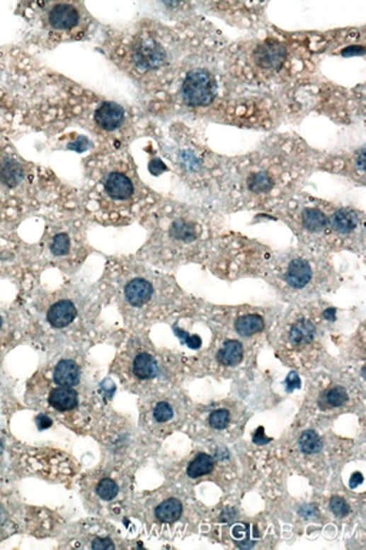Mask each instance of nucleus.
Listing matches in <instances>:
<instances>
[{
  "instance_id": "f257e3e1",
  "label": "nucleus",
  "mask_w": 366,
  "mask_h": 550,
  "mask_svg": "<svg viewBox=\"0 0 366 550\" xmlns=\"http://www.w3.org/2000/svg\"><path fill=\"white\" fill-rule=\"evenodd\" d=\"M311 150L294 138L272 140L231 164L219 185L238 205H261L287 195L312 168Z\"/></svg>"
},
{
  "instance_id": "f03ea898",
  "label": "nucleus",
  "mask_w": 366,
  "mask_h": 550,
  "mask_svg": "<svg viewBox=\"0 0 366 550\" xmlns=\"http://www.w3.org/2000/svg\"><path fill=\"white\" fill-rule=\"evenodd\" d=\"M144 188L126 159H110L98 172L91 191V198L98 201L99 208L126 210L146 195Z\"/></svg>"
},
{
  "instance_id": "7ed1b4c3",
  "label": "nucleus",
  "mask_w": 366,
  "mask_h": 550,
  "mask_svg": "<svg viewBox=\"0 0 366 550\" xmlns=\"http://www.w3.org/2000/svg\"><path fill=\"white\" fill-rule=\"evenodd\" d=\"M294 63L292 47L286 40L266 38L245 47L241 56V72L246 79L258 82H278L290 75Z\"/></svg>"
},
{
  "instance_id": "20e7f679",
  "label": "nucleus",
  "mask_w": 366,
  "mask_h": 550,
  "mask_svg": "<svg viewBox=\"0 0 366 550\" xmlns=\"http://www.w3.org/2000/svg\"><path fill=\"white\" fill-rule=\"evenodd\" d=\"M172 161L183 181L193 188L207 186L217 172L224 174L217 167V161L212 158L209 150L199 145L195 136H186L185 132L176 142Z\"/></svg>"
},
{
  "instance_id": "39448f33",
  "label": "nucleus",
  "mask_w": 366,
  "mask_h": 550,
  "mask_svg": "<svg viewBox=\"0 0 366 550\" xmlns=\"http://www.w3.org/2000/svg\"><path fill=\"white\" fill-rule=\"evenodd\" d=\"M219 96L217 75L206 66H193L183 72L179 81L178 98L186 108L203 109L216 102Z\"/></svg>"
},
{
  "instance_id": "423d86ee",
  "label": "nucleus",
  "mask_w": 366,
  "mask_h": 550,
  "mask_svg": "<svg viewBox=\"0 0 366 550\" xmlns=\"http://www.w3.org/2000/svg\"><path fill=\"white\" fill-rule=\"evenodd\" d=\"M164 35L143 33L137 36L129 49V60L139 74H154L165 69L175 55L176 47L169 49Z\"/></svg>"
},
{
  "instance_id": "0eeeda50",
  "label": "nucleus",
  "mask_w": 366,
  "mask_h": 550,
  "mask_svg": "<svg viewBox=\"0 0 366 550\" xmlns=\"http://www.w3.org/2000/svg\"><path fill=\"white\" fill-rule=\"evenodd\" d=\"M46 26L56 33H73L84 22L82 6L76 4H52L46 5Z\"/></svg>"
},
{
  "instance_id": "6e6552de",
  "label": "nucleus",
  "mask_w": 366,
  "mask_h": 550,
  "mask_svg": "<svg viewBox=\"0 0 366 550\" xmlns=\"http://www.w3.org/2000/svg\"><path fill=\"white\" fill-rule=\"evenodd\" d=\"M331 208L332 206L302 205L299 208V223L302 228L311 234H322L331 230Z\"/></svg>"
},
{
  "instance_id": "1a4fd4ad",
  "label": "nucleus",
  "mask_w": 366,
  "mask_h": 550,
  "mask_svg": "<svg viewBox=\"0 0 366 550\" xmlns=\"http://www.w3.org/2000/svg\"><path fill=\"white\" fill-rule=\"evenodd\" d=\"M93 119H95V123L101 129H103L106 132H112V130L119 129L125 123L126 112L118 103L103 102L96 108Z\"/></svg>"
},
{
  "instance_id": "9d476101",
  "label": "nucleus",
  "mask_w": 366,
  "mask_h": 550,
  "mask_svg": "<svg viewBox=\"0 0 366 550\" xmlns=\"http://www.w3.org/2000/svg\"><path fill=\"white\" fill-rule=\"evenodd\" d=\"M359 213L346 206H332L331 208V230L338 235H349L359 228Z\"/></svg>"
},
{
  "instance_id": "9b49d317",
  "label": "nucleus",
  "mask_w": 366,
  "mask_h": 550,
  "mask_svg": "<svg viewBox=\"0 0 366 550\" xmlns=\"http://www.w3.org/2000/svg\"><path fill=\"white\" fill-rule=\"evenodd\" d=\"M312 266L311 264L304 258H295L292 259L285 272V280L289 287L294 290H302L312 281Z\"/></svg>"
},
{
  "instance_id": "f8f14e48",
  "label": "nucleus",
  "mask_w": 366,
  "mask_h": 550,
  "mask_svg": "<svg viewBox=\"0 0 366 550\" xmlns=\"http://www.w3.org/2000/svg\"><path fill=\"white\" fill-rule=\"evenodd\" d=\"M123 296H125V300L127 304H130L132 307H143L144 304H148L152 297H154V287L152 284L144 280V279H132L125 290H123Z\"/></svg>"
},
{
  "instance_id": "ddd939ff",
  "label": "nucleus",
  "mask_w": 366,
  "mask_h": 550,
  "mask_svg": "<svg viewBox=\"0 0 366 550\" xmlns=\"http://www.w3.org/2000/svg\"><path fill=\"white\" fill-rule=\"evenodd\" d=\"M76 307L69 300H62L53 304L47 311V321L56 328H63L76 318Z\"/></svg>"
},
{
  "instance_id": "4468645a",
  "label": "nucleus",
  "mask_w": 366,
  "mask_h": 550,
  "mask_svg": "<svg viewBox=\"0 0 366 550\" xmlns=\"http://www.w3.org/2000/svg\"><path fill=\"white\" fill-rule=\"evenodd\" d=\"M316 328L314 322L308 318H299L289 328V341L292 346L304 347L314 339Z\"/></svg>"
},
{
  "instance_id": "2eb2a0df",
  "label": "nucleus",
  "mask_w": 366,
  "mask_h": 550,
  "mask_svg": "<svg viewBox=\"0 0 366 550\" xmlns=\"http://www.w3.org/2000/svg\"><path fill=\"white\" fill-rule=\"evenodd\" d=\"M53 380L57 386L64 387H73L79 384L81 380V370L79 366L72 360H62L55 367Z\"/></svg>"
},
{
  "instance_id": "dca6fc26",
  "label": "nucleus",
  "mask_w": 366,
  "mask_h": 550,
  "mask_svg": "<svg viewBox=\"0 0 366 550\" xmlns=\"http://www.w3.org/2000/svg\"><path fill=\"white\" fill-rule=\"evenodd\" d=\"M49 403L53 408L59 411L73 410L78 404V393L72 387H56L49 394Z\"/></svg>"
},
{
  "instance_id": "f3484780",
  "label": "nucleus",
  "mask_w": 366,
  "mask_h": 550,
  "mask_svg": "<svg viewBox=\"0 0 366 550\" xmlns=\"http://www.w3.org/2000/svg\"><path fill=\"white\" fill-rule=\"evenodd\" d=\"M25 178L23 167L11 158H5L0 162V182L8 186H18Z\"/></svg>"
},
{
  "instance_id": "a211bd4d",
  "label": "nucleus",
  "mask_w": 366,
  "mask_h": 550,
  "mask_svg": "<svg viewBox=\"0 0 366 550\" xmlns=\"http://www.w3.org/2000/svg\"><path fill=\"white\" fill-rule=\"evenodd\" d=\"M158 373V364L149 353H140L133 361V374L139 380H151Z\"/></svg>"
},
{
  "instance_id": "6ab92c4d",
  "label": "nucleus",
  "mask_w": 366,
  "mask_h": 550,
  "mask_svg": "<svg viewBox=\"0 0 366 550\" xmlns=\"http://www.w3.org/2000/svg\"><path fill=\"white\" fill-rule=\"evenodd\" d=\"M236 332L242 337L255 335L265 328V320L259 314H244L235 322Z\"/></svg>"
},
{
  "instance_id": "aec40b11",
  "label": "nucleus",
  "mask_w": 366,
  "mask_h": 550,
  "mask_svg": "<svg viewBox=\"0 0 366 550\" xmlns=\"http://www.w3.org/2000/svg\"><path fill=\"white\" fill-rule=\"evenodd\" d=\"M244 359V347L236 339H229L224 344L221 352L217 353V360L224 366H236Z\"/></svg>"
},
{
  "instance_id": "412c9836",
  "label": "nucleus",
  "mask_w": 366,
  "mask_h": 550,
  "mask_svg": "<svg viewBox=\"0 0 366 550\" xmlns=\"http://www.w3.org/2000/svg\"><path fill=\"white\" fill-rule=\"evenodd\" d=\"M155 515L156 517L161 520V522H166V523H171V522H175L181 517L182 515V503L176 499H169V500H165L164 503H161L156 510H155Z\"/></svg>"
},
{
  "instance_id": "4be33fe9",
  "label": "nucleus",
  "mask_w": 366,
  "mask_h": 550,
  "mask_svg": "<svg viewBox=\"0 0 366 550\" xmlns=\"http://www.w3.org/2000/svg\"><path fill=\"white\" fill-rule=\"evenodd\" d=\"M213 467H215L213 457L209 454L200 453L195 457V460L190 461V464L188 467V474H189V477L196 478V477H200V476L210 473L213 470Z\"/></svg>"
},
{
  "instance_id": "5701e85b",
  "label": "nucleus",
  "mask_w": 366,
  "mask_h": 550,
  "mask_svg": "<svg viewBox=\"0 0 366 550\" xmlns=\"http://www.w3.org/2000/svg\"><path fill=\"white\" fill-rule=\"evenodd\" d=\"M299 446H301V450L307 454H315V453H319L322 450V440L319 437V434L314 430H308L305 433H302L301 439H299Z\"/></svg>"
},
{
  "instance_id": "b1692460",
  "label": "nucleus",
  "mask_w": 366,
  "mask_h": 550,
  "mask_svg": "<svg viewBox=\"0 0 366 550\" xmlns=\"http://www.w3.org/2000/svg\"><path fill=\"white\" fill-rule=\"evenodd\" d=\"M348 401V393L343 387H333L328 390L324 395V403L326 407H339Z\"/></svg>"
},
{
  "instance_id": "393cba45",
  "label": "nucleus",
  "mask_w": 366,
  "mask_h": 550,
  "mask_svg": "<svg viewBox=\"0 0 366 550\" xmlns=\"http://www.w3.org/2000/svg\"><path fill=\"white\" fill-rule=\"evenodd\" d=\"M118 492H119V488L115 483V480H112V478H103L99 481V485L96 486V493L103 500L115 499L118 496Z\"/></svg>"
},
{
  "instance_id": "a878e982",
  "label": "nucleus",
  "mask_w": 366,
  "mask_h": 550,
  "mask_svg": "<svg viewBox=\"0 0 366 550\" xmlns=\"http://www.w3.org/2000/svg\"><path fill=\"white\" fill-rule=\"evenodd\" d=\"M70 249V238L67 234L64 232H60L57 235H55V238L52 240V244H50V251L53 255H57V257H62V255H66Z\"/></svg>"
},
{
  "instance_id": "bb28decb",
  "label": "nucleus",
  "mask_w": 366,
  "mask_h": 550,
  "mask_svg": "<svg viewBox=\"0 0 366 550\" xmlns=\"http://www.w3.org/2000/svg\"><path fill=\"white\" fill-rule=\"evenodd\" d=\"M209 425L213 427V429H217V430H222L225 427H228L229 425V411L228 410H215L210 417H209Z\"/></svg>"
},
{
  "instance_id": "cd10ccee",
  "label": "nucleus",
  "mask_w": 366,
  "mask_h": 550,
  "mask_svg": "<svg viewBox=\"0 0 366 550\" xmlns=\"http://www.w3.org/2000/svg\"><path fill=\"white\" fill-rule=\"evenodd\" d=\"M154 417L158 423H166L169 422L172 417H173V410L171 407V404L162 401V403H158L155 410H154Z\"/></svg>"
},
{
  "instance_id": "c85d7f7f",
  "label": "nucleus",
  "mask_w": 366,
  "mask_h": 550,
  "mask_svg": "<svg viewBox=\"0 0 366 550\" xmlns=\"http://www.w3.org/2000/svg\"><path fill=\"white\" fill-rule=\"evenodd\" d=\"M331 510H332V513L335 516L343 517V516H346L349 513L350 509H349V505L346 503L345 499L335 496V498L331 499Z\"/></svg>"
},
{
  "instance_id": "c756f323",
  "label": "nucleus",
  "mask_w": 366,
  "mask_h": 550,
  "mask_svg": "<svg viewBox=\"0 0 366 550\" xmlns=\"http://www.w3.org/2000/svg\"><path fill=\"white\" fill-rule=\"evenodd\" d=\"M175 331H176V335L182 338V341L186 344L188 347H190V349H193V350L200 349V346H202V338H200L199 335H189L186 331H182V330L176 328V327H175Z\"/></svg>"
},
{
  "instance_id": "7c9ffc66",
  "label": "nucleus",
  "mask_w": 366,
  "mask_h": 550,
  "mask_svg": "<svg viewBox=\"0 0 366 550\" xmlns=\"http://www.w3.org/2000/svg\"><path fill=\"white\" fill-rule=\"evenodd\" d=\"M285 384H286V388H287V391H294V390L299 388V387H301V378H299L298 373H295V371L289 373V376L286 377V381H285Z\"/></svg>"
},
{
  "instance_id": "2f4dec72",
  "label": "nucleus",
  "mask_w": 366,
  "mask_h": 550,
  "mask_svg": "<svg viewBox=\"0 0 366 550\" xmlns=\"http://www.w3.org/2000/svg\"><path fill=\"white\" fill-rule=\"evenodd\" d=\"M269 442H270V439L265 437V430H263V427H259V429L255 432V434H253V443L262 446V444H266V443H269Z\"/></svg>"
},
{
  "instance_id": "473e14b6",
  "label": "nucleus",
  "mask_w": 366,
  "mask_h": 550,
  "mask_svg": "<svg viewBox=\"0 0 366 550\" xmlns=\"http://www.w3.org/2000/svg\"><path fill=\"white\" fill-rule=\"evenodd\" d=\"M93 549H115V543H112L109 539H96L92 543Z\"/></svg>"
},
{
  "instance_id": "72a5a7b5",
  "label": "nucleus",
  "mask_w": 366,
  "mask_h": 550,
  "mask_svg": "<svg viewBox=\"0 0 366 550\" xmlns=\"http://www.w3.org/2000/svg\"><path fill=\"white\" fill-rule=\"evenodd\" d=\"M36 425H38L39 430H45V429H49L52 426V420L49 417H46L45 415H39L36 417Z\"/></svg>"
},
{
  "instance_id": "f704fd0d",
  "label": "nucleus",
  "mask_w": 366,
  "mask_h": 550,
  "mask_svg": "<svg viewBox=\"0 0 366 550\" xmlns=\"http://www.w3.org/2000/svg\"><path fill=\"white\" fill-rule=\"evenodd\" d=\"M362 481H363V476H362L360 473H355V474H352V478H350V488L353 489V488L359 486V485L362 483Z\"/></svg>"
},
{
  "instance_id": "c9c22d12",
  "label": "nucleus",
  "mask_w": 366,
  "mask_h": 550,
  "mask_svg": "<svg viewBox=\"0 0 366 550\" xmlns=\"http://www.w3.org/2000/svg\"><path fill=\"white\" fill-rule=\"evenodd\" d=\"M232 533H234V536L236 537V539H244V536L246 534V527L245 526H235L234 527V530H232Z\"/></svg>"
},
{
  "instance_id": "e433bc0d",
  "label": "nucleus",
  "mask_w": 366,
  "mask_h": 550,
  "mask_svg": "<svg viewBox=\"0 0 366 550\" xmlns=\"http://www.w3.org/2000/svg\"><path fill=\"white\" fill-rule=\"evenodd\" d=\"M324 318L328 320V321H335V315H336V310L335 308H328L324 311Z\"/></svg>"
},
{
  "instance_id": "4c0bfd02",
  "label": "nucleus",
  "mask_w": 366,
  "mask_h": 550,
  "mask_svg": "<svg viewBox=\"0 0 366 550\" xmlns=\"http://www.w3.org/2000/svg\"><path fill=\"white\" fill-rule=\"evenodd\" d=\"M0 328H2V317H0Z\"/></svg>"
},
{
  "instance_id": "58836bf2",
  "label": "nucleus",
  "mask_w": 366,
  "mask_h": 550,
  "mask_svg": "<svg viewBox=\"0 0 366 550\" xmlns=\"http://www.w3.org/2000/svg\"><path fill=\"white\" fill-rule=\"evenodd\" d=\"M0 451H2V442H0Z\"/></svg>"
}]
</instances>
